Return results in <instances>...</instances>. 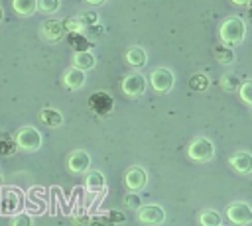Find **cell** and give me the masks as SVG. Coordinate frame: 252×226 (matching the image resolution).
Wrapping results in <instances>:
<instances>
[{"instance_id": "obj_1", "label": "cell", "mask_w": 252, "mask_h": 226, "mask_svg": "<svg viewBox=\"0 0 252 226\" xmlns=\"http://www.w3.org/2000/svg\"><path fill=\"white\" fill-rule=\"evenodd\" d=\"M244 33H246V24L238 16L226 18L219 28V37H220L222 45H226V47H234V45L242 43Z\"/></svg>"}, {"instance_id": "obj_2", "label": "cell", "mask_w": 252, "mask_h": 226, "mask_svg": "<svg viewBox=\"0 0 252 226\" xmlns=\"http://www.w3.org/2000/svg\"><path fill=\"white\" fill-rule=\"evenodd\" d=\"M187 155L191 161H197V163H207L215 157V143L209 140V138H195L189 145H187Z\"/></svg>"}, {"instance_id": "obj_3", "label": "cell", "mask_w": 252, "mask_h": 226, "mask_svg": "<svg viewBox=\"0 0 252 226\" xmlns=\"http://www.w3.org/2000/svg\"><path fill=\"white\" fill-rule=\"evenodd\" d=\"M41 134L33 126H24L16 132V145L22 151H37L41 147Z\"/></svg>"}, {"instance_id": "obj_4", "label": "cell", "mask_w": 252, "mask_h": 226, "mask_svg": "<svg viewBox=\"0 0 252 226\" xmlns=\"http://www.w3.org/2000/svg\"><path fill=\"white\" fill-rule=\"evenodd\" d=\"M226 218L236 226H246L252 222V206L244 200H234L226 206Z\"/></svg>"}, {"instance_id": "obj_5", "label": "cell", "mask_w": 252, "mask_h": 226, "mask_svg": "<svg viewBox=\"0 0 252 226\" xmlns=\"http://www.w3.org/2000/svg\"><path fill=\"white\" fill-rule=\"evenodd\" d=\"M173 83H175V77H173L171 69H167V67L154 69V73L150 77V85L156 92H169L173 88Z\"/></svg>"}, {"instance_id": "obj_6", "label": "cell", "mask_w": 252, "mask_h": 226, "mask_svg": "<svg viewBox=\"0 0 252 226\" xmlns=\"http://www.w3.org/2000/svg\"><path fill=\"white\" fill-rule=\"evenodd\" d=\"M136 216L142 224H148V226H159L165 222V210L159 204H144L138 208Z\"/></svg>"}, {"instance_id": "obj_7", "label": "cell", "mask_w": 252, "mask_h": 226, "mask_svg": "<svg viewBox=\"0 0 252 226\" xmlns=\"http://www.w3.org/2000/svg\"><path fill=\"white\" fill-rule=\"evenodd\" d=\"M22 198H24L22 191H18V189H14V187L4 189V193H2V202H0L2 214H4V216L14 214V212L18 214V210H20V206H22Z\"/></svg>"}, {"instance_id": "obj_8", "label": "cell", "mask_w": 252, "mask_h": 226, "mask_svg": "<svg viewBox=\"0 0 252 226\" xmlns=\"http://www.w3.org/2000/svg\"><path fill=\"white\" fill-rule=\"evenodd\" d=\"M146 90V79L142 73H130L122 79V92L130 98H136V96H142Z\"/></svg>"}, {"instance_id": "obj_9", "label": "cell", "mask_w": 252, "mask_h": 226, "mask_svg": "<svg viewBox=\"0 0 252 226\" xmlns=\"http://www.w3.org/2000/svg\"><path fill=\"white\" fill-rule=\"evenodd\" d=\"M124 183H126V187L130 189V193L142 191V189L146 187V183H148V173H146V169H142V167H138V165L130 167V169L124 173Z\"/></svg>"}, {"instance_id": "obj_10", "label": "cell", "mask_w": 252, "mask_h": 226, "mask_svg": "<svg viewBox=\"0 0 252 226\" xmlns=\"http://www.w3.org/2000/svg\"><path fill=\"white\" fill-rule=\"evenodd\" d=\"M89 106H91V110H93L94 114L104 116V114H108V112L114 108V100H112V96H110L108 92L98 90V92L91 94V98H89Z\"/></svg>"}, {"instance_id": "obj_11", "label": "cell", "mask_w": 252, "mask_h": 226, "mask_svg": "<svg viewBox=\"0 0 252 226\" xmlns=\"http://www.w3.org/2000/svg\"><path fill=\"white\" fill-rule=\"evenodd\" d=\"M89 167H91V155H89L87 151H83V149H77V151H73V153L67 157V169H69L71 173H75V175L87 173Z\"/></svg>"}, {"instance_id": "obj_12", "label": "cell", "mask_w": 252, "mask_h": 226, "mask_svg": "<svg viewBox=\"0 0 252 226\" xmlns=\"http://www.w3.org/2000/svg\"><path fill=\"white\" fill-rule=\"evenodd\" d=\"M228 163H230V167L236 173L246 175V173L252 171V153H248V151H236V153L230 155Z\"/></svg>"}, {"instance_id": "obj_13", "label": "cell", "mask_w": 252, "mask_h": 226, "mask_svg": "<svg viewBox=\"0 0 252 226\" xmlns=\"http://www.w3.org/2000/svg\"><path fill=\"white\" fill-rule=\"evenodd\" d=\"M63 33H65V28L61 20H45L41 24V35L47 41H57L63 37Z\"/></svg>"}, {"instance_id": "obj_14", "label": "cell", "mask_w": 252, "mask_h": 226, "mask_svg": "<svg viewBox=\"0 0 252 226\" xmlns=\"http://www.w3.org/2000/svg\"><path fill=\"white\" fill-rule=\"evenodd\" d=\"M63 85L67 86V88H71V90H77V88H81L83 85H85V81H87V75H85V71H81V69H75V67H69L65 73H63Z\"/></svg>"}, {"instance_id": "obj_15", "label": "cell", "mask_w": 252, "mask_h": 226, "mask_svg": "<svg viewBox=\"0 0 252 226\" xmlns=\"http://www.w3.org/2000/svg\"><path fill=\"white\" fill-rule=\"evenodd\" d=\"M85 187H87V191H91V193H102L104 187H106V179H104V175H102L100 171L89 169V171L85 173Z\"/></svg>"}, {"instance_id": "obj_16", "label": "cell", "mask_w": 252, "mask_h": 226, "mask_svg": "<svg viewBox=\"0 0 252 226\" xmlns=\"http://www.w3.org/2000/svg\"><path fill=\"white\" fill-rule=\"evenodd\" d=\"M126 61H128V65H132L134 69H142V67L148 63V55H146L144 47L134 45V47H128V51H126Z\"/></svg>"}, {"instance_id": "obj_17", "label": "cell", "mask_w": 252, "mask_h": 226, "mask_svg": "<svg viewBox=\"0 0 252 226\" xmlns=\"http://www.w3.org/2000/svg\"><path fill=\"white\" fill-rule=\"evenodd\" d=\"M94 63H96V59H94V55L91 51H79V53L73 55V67L75 69L89 71V69L94 67Z\"/></svg>"}, {"instance_id": "obj_18", "label": "cell", "mask_w": 252, "mask_h": 226, "mask_svg": "<svg viewBox=\"0 0 252 226\" xmlns=\"http://www.w3.org/2000/svg\"><path fill=\"white\" fill-rule=\"evenodd\" d=\"M199 226H222V216L215 208H205L199 212Z\"/></svg>"}, {"instance_id": "obj_19", "label": "cell", "mask_w": 252, "mask_h": 226, "mask_svg": "<svg viewBox=\"0 0 252 226\" xmlns=\"http://www.w3.org/2000/svg\"><path fill=\"white\" fill-rule=\"evenodd\" d=\"M39 120H41L45 126H49V128H57V126L63 124V116H61V112H57L55 108H43V110L39 112Z\"/></svg>"}, {"instance_id": "obj_20", "label": "cell", "mask_w": 252, "mask_h": 226, "mask_svg": "<svg viewBox=\"0 0 252 226\" xmlns=\"http://www.w3.org/2000/svg\"><path fill=\"white\" fill-rule=\"evenodd\" d=\"M12 8L18 16H32L37 12V0H12Z\"/></svg>"}, {"instance_id": "obj_21", "label": "cell", "mask_w": 252, "mask_h": 226, "mask_svg": "<svg viewBox=\"0 0 252 226\" xmlns=\"http://www.w3.org/2000/svg\"><path fill=\"white\" fill-rule=\"evenodd\" d=\"M69 43L75 49V53H79V51H91V45H93V41L87 39V35L77 33V31L75 33H69Z\"/></svg>"}, {"instance_id": "obj_22", "label": "cell", "mask_w": 252, "mask_h": 226, "mask_svg": "<svg viewBox=\"0 0 252 226\" xmlns=\"http://www.w3.org/2000/svg\"><path fill=\"white\" fill-rule=\"evenodd\" d=\"M240 85H242V79H240L236 73H226V75L220 77V86H222V90H226V92L238 90Z\"/></svg>"}, {"instance_id": "obj_23", "label": "cell", "mask_w": 252, "mask_h": 226, "mask_svg": "<svg viewBox=\"0 0 252 226\" xmlns=\"http://www.w3.org/2000/svg\"><path fill=\"white\" fill-rule=\"evenodd\" d=\"M215 57L222 65L234 63V51H232V47H226V45H217L215 47Z\"/></svg>"}, {"instance_id": "obj_24", "label": "cell", "mask_w": 252, "mask_h": 226, "mask_svg": "<svg viewBox=\"0 0 252 226\" xmlns=\"http://www.w3.org/2000/svg\"><path fill=\"white\" fill-rule=\"evenodd\" d=\"M189 86H191L193 90L203 92V90L209 88V77H207L205 73H195V75H191V79H189Z\"/></svg>"}, {"instance_id": "obj_25", "label": "cell", "mask_w": 252, "mask_h": 226, "mask_svg": "<svg viewBox=\"0 0 252 226\" xmlns=\"http://www.w3.org/2000/svg\"><path fill=\"white\" fill-rule=\"evenodd\" d=\"M37 8L43 14H55L61 8V0H37Z\"/></svg>"}, {"instance_id": "obj_26", "label": "cell", "mask_w": 252, "mask_h": 226, "mask_svg": "<svg viewBox=\"0 0 252 226\" xmlns=\"http://www.w3.org/2000/svg\"><path fill=\"white\" fill-rule=\"evenodd\" d=\"M77 18H79V22H81L83 28H93V26L98 24V14L93 12V10H91V12H83V14H79Z\"/></svg>"}, {"instance_id": "obj_27", "label": "cell", "mask_w": 252, "mask_h": 226, "mask_svg": "<svg viewBox=\"0 0 252 226\" xmlns=\"http://www.w3.org/2000/svg\"><path fill=\"white\" fill-rule=\"evenodd\" d=\"M238 94H240V100L244 104H250L252 106V81H244L238 88Z\"/></svg>"}, {"instance_id": "obj_28", "label": "cell", "mask_w": 252, "mask_h": 226, "mask_svg": "<svg viewBox=\"0 0 252 226\" xmlns=\"http://www.w3.org/2000/svg\"><path fill=\"white\" fill-rule=\"evenodd\" d=\"M10 226H33V218H32L28 212H18V214L12 218Z\"/></svg>"}, {"instance_id": "obj_29", "label": "cell", "mask_w": 252, "mask_h": 226, "mask_svg": "<svg viewBox=\"0 0 252 226\" xmlns=\"http://www.w3.org/2000/svg\"><path fill=\"white\" fill-rule=\"evenodd\" d=\"M63 28H65V29H69L71 33H75V31H77V33H81V29H85V28L81 26V22H79V18H77V16H75V18H65V20H63Z\"/></svg>"}, {"instance_id": "obj_30", "label": "cell", "mask_w": 252, "mask_h": 226, "mask_svg": "<svg viewBox=\"0 0 252 226\" xmlns=\"http://www.w3.org/2000/svg\"><path fill=\"white\" fill-rule=\"evenodd\" d=\"M124 198H126V200H124L126 206H130V208H136V210H138V208L142 206V200H140V197H138L136 193H130V195H126Z\"/></svg>"}, {"instance_id": "obj_31", "label": "cell", "mask_w": 252, "mask_h": 226, "mask_svg": "<svg viewBox=\"0 0 252 226\" xmlns=\"http://www.w3.org/2000/svg\"><path fill=\"white\" fill-rule=\"evenodd\" d=\"M0 153L2 155H10L12 153V145L8 141H0Z\"/></svg>"}, {"instance_id": "obj_32", "label": "cell", "mask_w": 252, "mask_h": 226, "mask_svg": "<svg viewBox=\"0 0 252 226\" xmlns=\"http://www.w3.org/2000/svg\"><path fill=\"white\" fill-rule=\"evenodd\" d=\"M230 2H232V4H236V6H246L250 0H230Z\"/></svg>"}, {"instance_id": "obj_33", "label": "cell", "mask_w": 252, "mask_h": 226, "mask_svg": "<svg viewBox=\"0 0 252 226\" xmlns=\"http://www.w3.org/2000/svg\"><path fill=\"white\" fill-rule=\"evenodd\" d=\"M89 4H93V6H100V4H104L106 0H87Z\"/></svg>"}, {"instance_id": "obj_34", "label": "cell", "mask_w": 252, "mask_h": 226, "mask_svg": "<svg viewBox=\"0 0 252 226\" xmlns=\"http://www.w3.org/2000/svg\"><path fill=\"white\" fill-rule=\"evenodd\" d=\"M246 6H248V10H250V14H252V0H250V2L246 4Z\"/></svg>"}, {"instance_id": "obj_35", "label": "cell", "mask_w": 252, "mask_h": 226, "mask_svg": "<svg viewBox=\"0 0 252 226\" xmlns=\"http://www.w3.org/2000/svg\"><path fill=\"white\" fill-rule=\"evenodd\" d=\"M0 191H2V173H0Z\"/></svg>"}, {"instance_id": "obj_36", "label": "cell", "mask_w": 252, "mask_h": 226, "mask_svg": "<svg viewBox=\"0 0 252 226\" xmlns=\"http://www.w3.org/2000/svg\"><path fill=\"white\" fill-rule=\"evenodd\" d=\"M0 20H2V6H0Z\"/></svg>"}]
</instances>
